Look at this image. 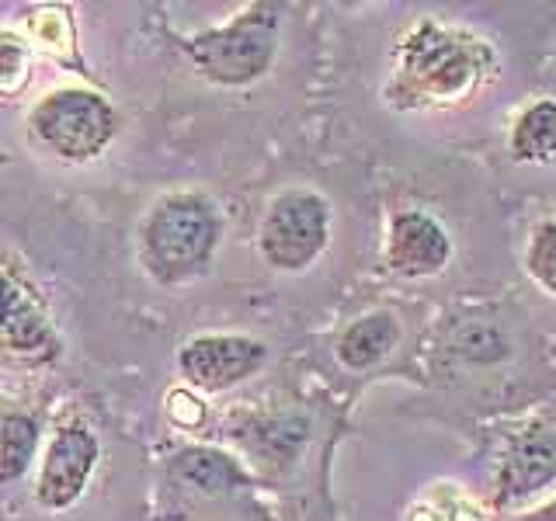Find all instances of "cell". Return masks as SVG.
<instances>
[{
    "label": "cell",
    "instance_id": "cell-9",
    "mask_svg": "<svg viewBox=\"0 0 556 521\" xmlns=\"http://www.w3.org/2000/svg\"><path fill=\"white\" fill-rule=\"evenodd\" d=\"M387 257L396 275L407 278L439 275L452 257V240L434 216L421 213V208H407V213H400L393 219Z\"/></svg>",
    "mask_w": 556,
    "mask_h": 521
},
{
    "label": "cell",
    "instance_id": "cell-17",
    "mask_svg": "<svg viewBox=\"0 0 556 521\" xmlns=\"http://www.w3.org/2000/svg\"><path fill=\"white\" fill-rule=\"evenodd\" d=\"M526 521H556V500H549L546 508H539L532 518H526Z\"/></svg>",
    "mask_w": 556,
    "mask_h": 521
},
{
    "label": "cell",
    "instance_id": "cell-12",
    "mask_svg": "<svg viewBox=\"0 0 556 521\" xmlns=\"http://www.w3.org/2000/svg\"><path fill=\"white\" fill-rule=\"evenodd\" d=\"M400 341V327L390 313H372V317H362L341 334L338 355L348 369H369L379 358L390 355V347Z\"/></svg>",
    "mask_w": 556,
    "mask_h": 521
},
{
    "label": "cell",
    "instance_id": "cell-1",
    "mask_svg": "<svg viewBox=\"0 0 556 521\" xmlns=\"http://www.w3.org/2000/svg\"><path fill=\"white\" fill-rule=\"evenodd\" d=\"M497 74V56L477 35L439 22L414 25L396 46V98L400 104L445 109L473 98Z\"/></svg>",
    "mask_w": 556,
    "mask_h": 521
},
{
    "label": "cell",
    "instance_id": "cell-7",
    "mask_svg": "<svg viewBox=\"0 0 556 521\" xmlns=\"http://www.w3.org/2000/svg\"><path fill=\"white\" fill-rule=\"evenodd\" d=\"M98 459H101L98 434L84 421H63L56 434L49 439L39 462V480H35V500H39V508L46 511L74 508L94 476Z\"/></svg>",
    "mask_w": 556,
    "mask_h": 521
},
{
    "label": "cell",
    "instance_id": "cell-4",
    "mask_svg": "<svg viewBox=\"0 0 556 521\" xmlns=\"http://www.w3.org/2000/svg\"><path fill=\"white\" fill-rule=\"evenodd\" d=\"M278 46V8L275 4H251L243 8L233 22L188 35L181 42L185 56L213 84L243 87L268 74Z\"/></svg>",
    "mask_w": 556,
    "mask_h": 521
},
{
    "label": "cell",
    "instance_id": "cell-10",
    "mask_svg": "<svg viewBox=\"0 0 556 521\" xmlns=\"http://www.w3.org/2000/svg\"><path fill=\"white\" fill-rule=\"evenodd\" d=\"M556 476V431L529 428L511 439L497 473V500H518Z\"/></svg>",
    "mask_w": 556,
    "mask_h": 521
},
{
    "label": "cell",
    "instance_id": "cell-16",
    "mask_svg": "<svg viewBox=\"0 0 556 521\" xmlns=\"http://www.w3.org/2000/svg\"><path fill=\"white\" fill-rule=\"evenodd\" d=\"M410 521H483L480 511L456 491H439L410 511Z\"/></svg>",
    "mask_w": 556,
    "mask_h": 521
},
{
    "label": "cell",
    "instance_id": "cell-5",
    "mask_svg": "<svg viewBox=\"0 0 556 521\" xmlns=\"http://www.w3.org/2000/svg\"><path fill=\"white\" fill-rule=\"evenodd\" d=\"M63 358V334L39 289L0 257V365L49 369Z\"/></svg>",
    "mask_w": 556,
    "mask_h": 521
},
{
    "label": "cell",
    "instance_id": "cell-11",
    "mask_svg": "<svg viewBox=\"0 0 556 521\" xmlns=\"http://www.w3.org/2000/svg\"><path fill=\"white\" fill-rule=\"evenodd\" d=\"M170 473L181 483H188L191 491H202V494H223L248 480L230 456H223L216 448H202V445L181 448L170 462Z\"/></svg>",
    "mask_w": 556,
    "mask_h": 521
},
{
    "label": "cell",
    "instance_id": "cell-14",
    "mask_svg": "<svg viewBox=\"0 0 556 521\" xmlns=\"http://www.w3.org/2000/svg\"><path fill=\"white\" fill-rule=\"evenodd\" d=\"M39 452V421L28 414L0 417V483H17Z\"/></svg>",
    "mask_w": 556,
    "mask_h": 521
},
{
    "label": "cell",
    "instance_id": "cell-2",
    "mask_svg": "<svg viewBox=\"0 0 556 521\" xmlns=\"http://www.w3.org/2000/svg\"><path fill=\"white\" fill-rule=\"evenodd\" d=\"M143 265L161 285H178L199 275L219 243V216L195 191H174L150 205L139 230Z\"/></svg>",
    "mask_w": 556,
    "mask_h": 521
},
{
    "label": "cell",
    "instance_id": "cell-15",
    "mask_svg": "<svg viewBox=\"0 0 556 521\" xmlns=\"http://www.w3.org/2000/svg\"><path fill=\"white\" fill-rule=\"evenodd\" d=\"M526 265H529V275L535 278V282L556 295V223L535 226Z\"/></svg>",
    "mask_w": 556,
    "mask_h": 521
},
{
    "label": "cell",
    "instance_id": "cell-8",
    "mask_svg": "<svg viewBox=\"0 0 556 521\" xmlns=\"http://www.w3.org/2000/svg\"><path fill=\"white\" fill-rule=\"evenodd\" d=\"M265 344L243 334H199L181 344L178 369L191 386L219 393L251 379L265 365Z\"/></svg>",
    "mask_w": 556,
    "mask_h": 521
},
{
    "label": "cell",
    "instance_id": "cell-13",
    "mask_svg": "<svg viewBox=\"0 0 556 521\" xmlns=\"http://www.w3.org/2000/svg\"><path fill=\"white\" fill-rule=\"evenodd\" d=\"M511 153L515 161L543 164L556 156V104L535 101L518 115L511 129Z\"/></svg>",
    "mask_w": 556,
    "mask_h": 521
},
{
    "label": "cell",
    "instance_id": "cell-6",
    "mask_svg": "<svg viewBox=\"0 0 556 521\" xmlns=\"http://www.w3.org/2000/svg\"><path fill=\"white\" fill-rule=\"evenodd\" d=\"M330 240V205L313 195V191H282L271 205L257 230L261 257L271 268L303 271L320 257Z\"/></svg>",
    "mask_w": 556,
    "mask_h": 521
},
{
    "label": "cell",
    "instance_id": "cell-3",
    "mask_svg": "<svg viewBox=\"0 0 556 521\" xmlns=\"http://www.w3.org/2000/svg\"><path fill=\"white\" fill-rule=\"evenodd\" d=\"M28 132L63 164H87L115 143L118 112L91 87H56L28 112Z\"/></svg>",
    "mask_w": 556,
    "mask_h": 521
}]
</instances>
